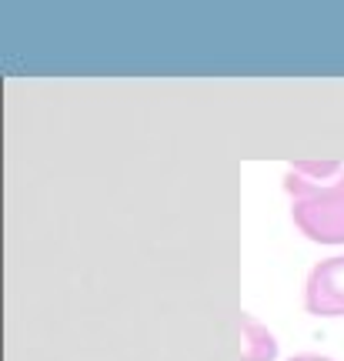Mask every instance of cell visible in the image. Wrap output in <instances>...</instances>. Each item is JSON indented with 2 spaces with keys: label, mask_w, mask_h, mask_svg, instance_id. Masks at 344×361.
Masks as SVG:
<instances>
[{
  "label": "cell",
  "mask_w": 344,
  "mask_h": 361,
  "mask_svg": "<svg viewBox=\"0 0 344 361\" xmlns=\"http://www.w3.org/2000/svg\"><path fill=\"white\" fill-rule=\"evenodd\" d=\"M284 191L291 197L297 231L314 245H344V164H334L321 178L288 171Z\"/></svg>",
  "instance_id": "cell-1"
},
{
  "label": "cell",
  "mask_w": 344,
  "mask_h": 361,
  "mask_svg": "<svg viewBox=\"0 0 344 361\" xmlns=\"http://www.w3.org/2000/svg\"><path fill=\"white\" fill-rule=\"evenodd\" d=\"M305 308L318 318H344V255L311 268L305 281Z\"/></svg>",
  "instance_id": "cell-2"
},
{
  "label": "cell",
  "mask_w": 344,
  "mask_h": 361,
  "mask_svg": "<svg viewBox=\"0 0 344 361\" xmlns=\"http://www.w3.org/2000/svg\"><path fill=\"white\" fill-rule=\"evenodd\" d=\"M278 341L254 314L241 311V361H274Z\"/></svg>",
  "instance_id": "cell-3"
},
{
  "label": "cell",
  "mask_w": 344,
  "mask_h": 361,
  "mask_svg": "<svg viewBox=\"0 0 344 361\" xmlns=\"http://www.w3.org/2000/svg\"><path fill=\"white\" fill-rule=\"evenodd\" d=\"M288 361H334V358H324V355H294Z\"/></svg>",
  "instance_id": "cell-4"
}]
</instances>
